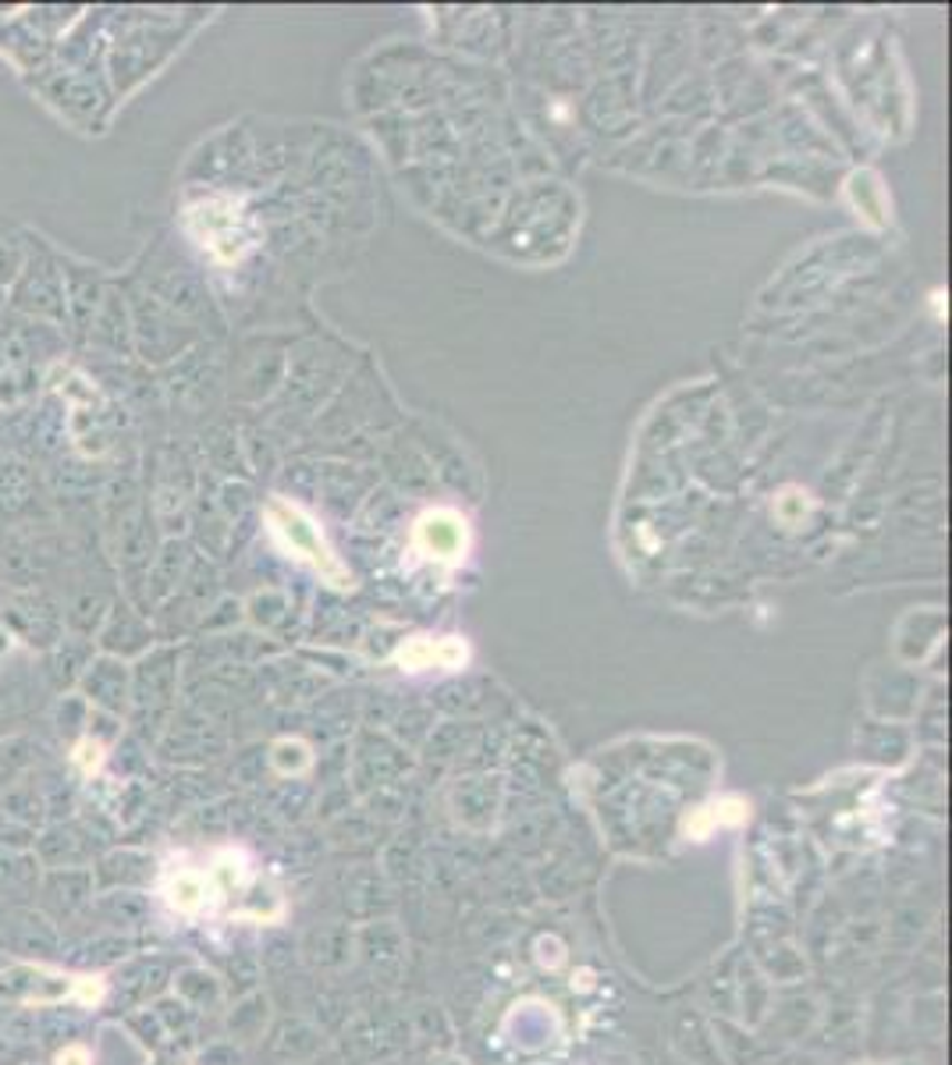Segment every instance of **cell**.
Here are the masks:
<instances>
[{
    "mask_svg": "<svg viewBox=\"0 0 952 1065\" xmlns=\"http://www.w3.org/2000/svg\"><path fill=\"white\" fill-rule=\"evenodd\" d=\"M71 992L79 995V1002H86V1005H92V1002H100V995H104V984L97 980V977H79V980H71Z\"/></svg>",
    "mask_w": 952,
    "mask_h": 1065,
    "instance_id": "8992f818",
    "label": "cell"
},
{
    "mask_svg": "<svg viewBox=\"0 0 952 1065\" xmlns=\"http://www.w3.org/2000/svg\"><path fill=\"white\" fill-rule=\"evenodd\" d=\"M58 1065H92V1058H89V1052L82 1048V1044H71V1048H65L58 1055Z\"/></svg>",
    "mask_w": 952,
    "mask_h": 1065,
    "instance_id": "52a82bcc",
    "label": "cell"
},
{
    "mask_svg": "<svg viewBox=\"0 0 952 1065\" xmlns=\"http://www.w3.org/2000/svg\"><path fill=\"white\" fill-rule=\"evenodd\" d=\"M267 519H271L274 536L282 540V544H285L295 558L310 562L324 579H331V583H338V586L345 583V569H342V562H338V554L327 548V540H324L321 526H316V522H313L303 509H295V504H285V501H271Z\"/></svg>",
    "mask_w": 952,
    "mask_h": 1065,
    "instance_id": "7a4b0ae2",
    "label": "cell"
},
{
    "mask_svg": "<svg viewBox=\"0 0 952 1065\" xmlns=\"http://www.w3.org/2000/svg\"><path fill=\"white\" fill-rule=\"evenodd\" d=\"M420 544L423 551H431L434 558H444V562H455V558L465 551V522L455 512H431L420 522Z\"/></svg>",
    "mask_w": 952,
    "mask_h": 1065,
    "instance_id": "3957f363",
    "label": "cell"
},
{
    "mask_svg": "<svg viewBox=\"0 0 952 1065\" xmlns=\"http://www.w3.org/2000/svg\"><path fill=\"white\" fill-rule=\"evenodd\" d=\"M185 228L220 264H235V259L253 246V220L238 207L235 199H203L193 203L185 214Z\"/></svg>",
    "mask_w": 952,
    "mask_h": 1065,
    "instance_id": "6da1fadb",
    "label": "cell"
},
{
    "mask_svg": "<svg viewBox=\"0 0 952 1065\" xmlns=\"http://www.w3.org/2000/svg\"><path fill=\"white\" fill-rule=\"evenodd\" d=\"M399 664L413 668V671H420V668H459V664H465V643L420 637V640H413L409 647L399 650Z\"/></svg>",
    "mask_w": 952,
    "mask_h": 1065,
    "instance_id": "277c9868",
    "label": "cell"
},
{
    "mask_svg": "<svg viewBox=\"0 0 952 1065\" xmlns=\"http://www.w3.org/2000/svg\"><path fill=\"white\" fill-rule=\"evenodd\" d=\"M214 885L210 877H203L196 870H178L171 881L164 885V899L175 913H185V917H196V913L210 903Z\"/></svg>",
    "mask_w": 952,
    "mask_h": 1065,
    "instance_id": "5b68a950",
    "label": "cell"
}]
</instances>
